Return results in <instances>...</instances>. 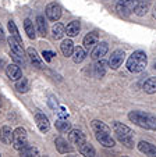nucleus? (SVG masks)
I'll return each mask as SVG.
<instances>
[{"instance_id":"30","label":"nucleus","mask_w":156,"mask_h":157,"mask_svg":"<svg viewBox=\"0 0 156 157\" xmlns=\"http://www.w3.org/2000/svg\"><path fill=\"white\" fill-rule=\"evenodd\" d=\"M148 10H149V3L139 0L137 7H135V10H134V13H135L137 15H139V17H142V15H145L148 13Z\"/></svg>"},{"instance_id":"38","label":"nucleus","mask_w":156,"mask_h":157,"mask_svg":"<svg viewBox=\"0 0 156 157\" xmlns=\"http://www.w3.org/2000/svg\"><path fill=\"white\" fill-rule=\"evenodd\" d=\"M142 2H146V3H149V2H150V0H142Z\"/></svg>"},{"instance_id":"34","label":"nucleus","mask_w":156,"mask_h":157,"mask_svg":"<svg viewBox=\"0 0 156 157\" xmlns=\"http://www.w3.org/2000/svg\"><path fill=\"white\" fill-rule=\"evenodd\" d=\"M10 56H11V59L15 61V64H18V65H22V67H25V65H27V61H25V59H24V57L18 56V54L13 53V52H11V54H10Z\"/></svg>"},{"instance_id":"27","label":"nucleus","mask_w":156,"mask_h":157,"mask_svg":"<svg viewBox=\"0 0 156 157\" xmlns=\"http://www.w3.org/2000/svg\"><path fill=\"white\" fill-rule=\"evenodd\" d=\"M39 151L35 146H25L20 150V157H36Z\"/></svg>"},{"instance_id":"39","label":"nucleus","mask_w":156,"mask_h":157,"mask_svg":"<svg viewBox=\"0 0 156 157\" xmlns=\"http://www.w3.org/2000/svg\"><path fill=\"white\" fill-rule=\"evenodd\" d=\"M67 157H75V156H67Z\"/></svg>"},{"instance_id":"16","label":"nucleus","mask_w":156,"mask_h":157,"mask_svg":"<svg viewBox=\"0 0 156 157\" xmlns=\"http://www.w3.org/2000/svg\"><path fill=\"white\" fill-rule=\"evenodd\" d=\"M6 74L11 81H17L22 77V71L18 67V64H9L6 67Z\"/></svg>"},{"instance_id":"25","label":"nucleus","mask_w":156,"mask_h":157,"mask_svg":"<svg viewBox=\"0 0 156 157\" xmlns=\"http://www.w3.org/2000/svg\"><path fill=\"white\" fill-rule=\"evenodd\" d=\"M52 33H53V38L56 40L57 39H62L66 35V27L63 24H60V22H56L53 25V28H52Z\"/></svg>"},{"instance_id":"42","label":"nucleus","mask_w":156,"mask_h":157,"mask_svg":"<svg viewBox=\"0 0 156 157\" xmlns=\"http://www.w3.org/2000/svg\"><path fill=\"white\" fill-rule=\"evenodd\" d=\"M45 157H46V156H45Z\"/></svg>"},{"instance_id":"26","label":"nucleus","mask_w":156,"mask_h":157,"mask_svg":"<svg viewBox=\"0 0 156 157\" xmlns=\"http://www.w3.org/2000/svg\"><path fill=\"white\" fill-rule=\"evenodd\" d=\"M24 29H25V33L28 35L30 39H35L36 38V33H35V27H34V22L27 18V20L24 21Z\"/></svg>"},{"instance_id":"2","label":"nucleus","mask_w":156,"mask_h":157,"mask_svg":"<svg viewBox=\"0 0 156 157\" xmlns=\"http://www.w3.org/2000/svg\"><path fill=\"white\" fill-rule=\"evenodd\" d=\"M113 131H114V133H116V138H117L126 147H128V149L134 147V136H133L134 132L131 128L124 125L123 122L114 121L113 122Z\"/></svg>"},{"instance_id":"13","label":"nucleus","mask_w":156,"mask_h":157,"mask_svg":"<svg viewBox=\"0 0 156 157\" xmlns=\"http://www.w3.org/2000/svg\"><path fill=\"white\" fill-rule=\"evenodd\" d=\"M98 40H99V35H98V32H89L88 35L84 38V49L85 50H92V49L95 48L98 44Z\"/></svg>"},{"instance_id":"6","label":"nucleus","mask_w":156,"mask_h":157,"mask_svg":"<svg viewBox=\"0 0 156 157\" xmlns=\"http://www.w3.org/2000/svg\"><path fill=\"white\" fill-rule=\"evenodd\" d=\"M124 59H126V53L124 50H114L109 59V65L112 70H117L121 64H123Z\"/></svg>"},{"instance_id":"24","label":"nucleus","mask_w":156,"mask_h":157,"mask_svg":"<svg viewBox=\"0 0 156 157\" xmlns=\"http://www.w3.org/2000/svg\"><path fill=\"white\" fill-rule=\"evenodd\" d=\"M36 28H38L39 35H41V36H46L47 25H46V21H45L43 15H38V17H36Z\"/></svg>"},{"instance_id":"31","label":"nucleus","mask_w":156,"mask_h":157,"mask_svg":"<svg viewBox=\"0 0 156 157\" xmlns=\"http://www.w3.org/2000/svg\"><path fill=\"white\" fill-rule=\"evenodd\" d=\"M54 125H56V128L60 131V132H67V131L71 129V124L67 121V120H57Z\"/></svg>"},{"instance_id":"37","label":"nucleus","mask_w":156,"mask_h":157,"mask_svg":"<svg viewBox=\"0 0 156 157\" xmlns=\"http://www.w3.org/2000/svg\"><path fill=\"white\" fill-rule=\"evenodd\" d=\"M4 39V32H3V27L0 24V40H3Z\"/></svg>"},{"instance_id":"11","label":"nucleus","mask_w":156,"mask_h":157,"mask_svg":"<svg viewBox=\"0 0 156 157\" xmlns=\"http://www.w3.org/2000/svg\"><path fill=\"white\" fill-rule=\"evenodd\" d=\"M35 122H36V125H38V128H39L41 132L45 133V132H47V131L50 129L49 118H47L43 113H36L35 114Z\"/></svg>"},{"instance_id":"9","label":"nucleus","mask_w":156,"mask_h":157,"mask_svg":"<svg viewBox=\"0 0 156 157\" xmlns=\"http://www.w3.org/2000/svg\"><path fill=\"white\" fill-rule=\"evenodd\" d=\"M95 138H96L98 142H99L102 146H105V147H113V146H114V139L112 138L110 133L95 132Z\"/></svg>"},{"instance_id":"40","label":"nucleus","mask_w":156,"mask_h":157,"mask_svg":"<svg viewBox=\"0 0 156 157\" xmlns=\"http://www.w3.org/2000/svg\"><path fill=\"white\" fill-rule=\"evenodd\" d=\"M155 17H156V13H155Z\"/></svg>"},{"instance_id":"19","label":"nucleus","mask_w":156,"mask_h":157,"mask_svg":"<svg viewBox=\"0 0 156 157\" xmlns=\"http://www.w3.org/2000/svg\"><path fill=\"white\" fill-rule=\"evenodd\" d=\"M80 31H81L80 22L78 21H71L70 24H67V27H66V35L70 36V38H74V36L80 33Z\"/></svg>"},{"instance_id":"1","label":"nucleus","mask_w":156,"mask_h":157,"mask_svg":"<svg viewBox=\"0 0 156 157\" xmlns=\"http://www.w3.org/2000/svg\"><path fill=\"white\" fill-rule=\"evenodd\" d=\"M128 120L134 122L135 125L145 129H156V116L150 113H144V111H130Z\"/></svg>"},{"instance_id":"41","label":"nucleus","mask_w":156,"mask_h":157,"mask_svg":"<svg viewBox=\"0 0 156 157\" xmlns=\"http://www.w3.org/2000/svg\"><path fill=\"white\" fill-rule=\"evenodd\" d=\"M0 157H2V154H0Z\"/></svg>"},{"instance_id":"18","label":"nucleus","mask_w":156,"mask_h":157,"mask_svg":"<svg viewBox=\"0 0 156 157\" xmlns=\"http://www.w3.org/2000/svg\"><path fill=\"white\" fill-rule=\"evenodd\" d=\"M78 150H80V153L82 154L84 157H95L96 156V150H95V147L89 142H86V140L82 143V145L78 146Z\"/></svg>"},{"instance_id":"12","label":"nucleus","mask_w":156,"mask_h":157,"mask_svg":"<svg viewBox=\"0 0 156 157\" xmlns=\"http://www.w3.org/2000/svg\"><path fill=\"white\" fill-rule=\"evenodd\" d=\"M68 140H70L73 145L80 146V145H82V143L85 142L86 138L80 129H70V133H68Z\"/></svg>"},{"instance_id":"7","label":"nucleus","mask_w":156,"mask_h":157,"mask_svg":"<svg viewBox=\"0 0 156 157\" xmlns=\"http://www.w3.org/2000/svg\"><path fill=\"white\" fill-rule=\"evenodd\" d=\"M107 50H109V46H107L106 42H100V43H98L96 46L92 49V54H91L92 60H95V61L102 60L103 56H106Z\"/></svg>"},{"instance_id":"8","label":"nucleus","mask_w":156,"mask_h":157,"mask_svg":"<svg viewBox=\"0 0 156 157\" xmlns=\"http://www.w3.org/2000/svg\"><path fill=\"white\" fill-rule=\"evenodd\" d=\"M46 17L50 21H57L62 17V7L57 3H50L46 7Z\"/></svg>"},{"instance_id":"17","label":"nucleus","mask_w":156,"mask_h":157,"mask_svg":"<svg viewBox=\"0 0 156 157\" xmlns=\"http://www.w3.org/2000/svg\"><path fill=\"white\" fill-rule=\"evenodd\" d=\"M54 146H56L57 151L62 153V154L71 153V151H73V146L68 145V142L66 139H63V138H56V140H54Z\"/></svg>"},{"instance_id":"23","label":"nucleus","mask_w":156,"mask_h":157,"mask_svg":"<svg viewBox=\"0 0 156 157\" xmlns=\"http://www.w3.org/2000/svg\"><path fill=\"white\" fill-rule=\"evenodd\" d=\"M142 88H144L145 93H148V95L156 93V77H150L149 79H146L145 83L142 85Z\"/></svg>"},{"instance_id":"20","label":"nucleus","mask_w":156,"mask_h":157,"mask_svg":"<svg viewBox=\"0 0 156 157\" xmlns=\"http://www.w3.org/2000/svg\"><path fill=\"white\" fill-rule=\"evenodd\" d=\"M60 50H62L63 56L66 57H71L74 53V44H73V40L71 39H66V40L62 42L60 44Z\"/></svg>"},{"instance_id":"32","label":"nucleus","mask_w":156,"mask_h":157,"mask_svg":"<svg viewBox=\"0 0 156 157\" xmlns=\"http://www.w3.org/2000/svg\"><path fill=\"white\" fill-rule=\"evenodd\" d=\"M94 68H95V72H96L98 77H103L105 70H106V61H103V60H98V63L94 65Z\"/></svg>"},{"instance_id":"5","label":"nucleus","mask_w":156,"mask_h":157,"mask_svg":"<svg viewBox=\"0 0 156 157\" xmlns=\"http://www.w3.org/2000/svg\"><path fill=\"white\" fill-rule=\"evenodd\" d=\"M138 2L139 0H120V2L116 4V10H117L121 15H128V14H131V13H134Z\"/></svg>"},{"instance_id":"10","label":"nucleus","mask_w":156,"mask_h":157,"mask_svg":"<svg viewBox=\"0 0 156 157\" xmlns=\"http://www.w3.org/2000/svg\"><path fill=\"white\" fill-rule=\"evenodd\" d=\"M7 43H9V46H10L13 53H15V54H18V56L25 59V50H24L21 42H18L17 39L13 38V36H9V38H7Z\"/></svg>"},{"instance_id":"28","label":"nucleus","mask_w":156,"mask_h":157,"mask_svg":"<svg viewBox=\"0 0 156 157\" xmlns=\"http://www.w3.org/2000/svg\"><path fill=\"white\" fill-rule=\"evenodd\" d=\"M86 53H85V49L81 48V46H77V48H74V53H73V60L74 63H81L84 59H85Z\"/></svg>"},{"instance_id":"33","label":"nucleus","mask_w":156,"mask_h":157,"mask_svg":"<svg viewBox=\"0 0 156 157\" xmlns=\"http://www.w3.org/2000/svg\"><path fill=\"white\" fill-rule=\"evenodd\" d=\"M7 25H9V31H10V33H11L13 38H15L18 42H21V43H22V39H21V36H20V33H18V29H17V27H15L14 22L10 20Z\"/></svg>"},{"instance_id":"4","label":"nucleus","mask_w":156,"mask_h":157,"mask_svg":"<svg viewBox=\"0 0 156 157\" xmlns=\"http://www.w3.org/2000/svg\"><path fill=\"white\" fill-rule=\"evenodd\" d=\"M11 145H13V147L17 149V150H21V149H24L25 146H28V135H27V131L24 129L22 127H18L13 131Z\"/></svg>"},{"instance_id":"35","label":"nucleus","mask_w":156,"mask_h":157,"mask_svg":"<svg viewBox=\"0 0 156 157\" xmlns=\"http://www.w3.org/2000/svg\"><path fill=\"white\" fill-rule=\"evenodd\" d=\"M42 56H43L45 61H52V59H53V56H56V54L53 53V52H50V50H43V53H42Z\"/></svg>"},{"instance_id":"14","label":"nucleus","mask_w":156,"mask_h":157,"mask_svg":"<svg viewBox=\"0 0 156 157\" xmlns=\"http://www.w3.org/2000/svg\"><path fill=\"white\" fill-rule=\"evenodd\" d=\"M138 150L141 153H144L145 156H149V157H156V146L152 145L149 142H145V140H141L138 143Z\"/></svg>"},{"instance_id":"36","label":"nucleus","mask_w":156,"mask_h":157,"mask_svg":"<svg viewBox=\"0 0 156 157\" xmlns=\"http://www.w3.org/2000/svg\"><path fill=\"white\" fill-rule=\"evenodd\" d=\"M59 116H60V117H67V113H66V110H64V109H60Z\"/></svg>"},{"instance_id":"21","label":"nucleus","mask_w":156,"mask_h":157,"mask_svg":"<svg viewBox=\"0 0 156 157\" xmlns=\"http://www.w3.org/2000/svg\"><path fill=\"white\" fill-rule=\"evenodd\" d=\"M0 140L3 143H6V145H10L13 140V131L10 127H7V125H4V127H2V129H0Z\"/></svg>"},{"instance_id":"29","label":"nucleus","mask_w":156,"mask_h":157,"mask_svg":"<svg viewBox=\"0 0 156 157\" xmlns=\"http://www.w3.org/2000/svg\"><path fill=\"white\" fill-rule=\"evenodd\" d=\"M15 88H17L18 92L25 93V92H28V89H30V82H28L27 78L21 77L20 79L15 81Z\"/></svg>"},{"instance_id":"15","label":"nucleus","mask_w":156,"mask_h":157,"mask_svg":"<svg viewBox=\"0 0 156 157\" xmlns=\"http://www.w3.org/2000/svg\"><path fill=\"white\" fill-rule=\"evenodd\" d=\"M27 56H28V59L31 60V63H32L34 67H36V68H39V70L45 68V65H43V63H42L41 57L38 56V53H36V50L34 48L27 49Z\"/></svg>"},{"instance_id":"22","label":"nucleus","mask_w":156,"mask_h":157,"mask_svg":"<svg viewBox=\"0 0 156 157\" xmlns=\"http://www.w3.org/2000/svg\"><path fill=\"white\" fill-rule=\"evenodd\" d=\"M91 127L92 129L95 131V132H106V133H112V129H110L109 127H107L105 122L99 121V120H94V121L91 122Z\"/></svg>"},{"instance_id":"3","label":"nucleus","mask_w":156,"mask_h":157,"mask_svg":"<svg viewBox=\"0 0 156 157\" xmlns=\"http://www.w3.org/2000/svg\"><path fill=\"white\" fill-rule=\"evenodd\" d=\"M146 64H148V57L145 54V52L142 50L134 52L127 60V68H128L130 72H134V74L142 72L146 68Z\"/></svg>"}]
</instances>
